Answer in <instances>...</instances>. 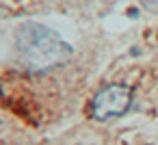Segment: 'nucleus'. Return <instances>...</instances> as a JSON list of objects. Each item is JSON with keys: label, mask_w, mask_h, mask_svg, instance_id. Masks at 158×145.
I'll list each match as a JSON object with an SVG mask.
<instances>
[{"label": "nucleus", "mask_w": 158, "mask_h": 145, "mask_svg": "<svg viewBox=\"0 0 158 145\" xmlns=\"http://www.w3.org/2000/svg\"><path fill=\"white\" fill-rule=\"evenodd\" d=\"M15 48L22 63L33 72H44L63 65L72 56V46L44 24H24L15 35Z\"/></svg>", "instance_id": "nucleus-1"}, {"label": "nucleus", "mask_w": 158, "mask_h": 145, "mask_svg": "<svg viewBox=\"0 0 158 145\" xmlns=\"http://www.w3.org/2000/svg\"><path fill=\"white\" fill-rule=\"evenodd\" d=\"M130 102H132V91L126 85H108L102 91H98V95L93 97L91 113L95 119L108 121V119L123 115L128 110Z\"/></svg>", "instance_id": "nucleus-2"}, {"label": "nucleus", "mask_w": 158, "mask_h": 145, "mask_svg": "<svg viewBox=\"0 0 158 145\" xmlns=\"http://www.w3.org/2000/svg\"><path fill=\"white\" fill-rule=\"evenodd\" d=\"M141 5L149 11H158V0H141Z\"/></svg>", "instance_id": "nucleus-3"}]
</instances>
